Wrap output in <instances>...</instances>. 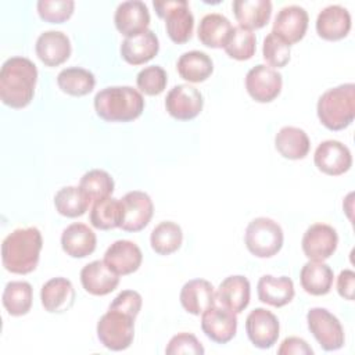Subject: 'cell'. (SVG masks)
<instances>
[{"mask_svg": "<svg viewBox=\"0 0 355 355\" xmlns=\"http://www.w3.org/2000/svg\"><path fill=\"white\" fill-rule=\"evenodd\" d=\"M122 220L121 229L125 232H140L151 220L154 214V204L151 197L140 190H132L121 198Z\"/></svg>", "mask_w": 355, "mask_h": 355, "instance_id": "cell-9", "label": "cell"}, {"mask_svg": "<svg viewBox=\"0 0 355 355\" xmlns=\"http://www.w3.org/2000/svg\"><path fill=\"white\" fill-rule=\"evenodd\" d=\"M275 147L287 159H302L308 155L311 140L306 132L297 126H283L275 136Z\"/></svg>", "mask_w": 355, "mask_h": 355, "instance_id": "cell-29", "label": "cell"}, {"mask_svg": "<svg viewBox=\"0 0 355 355\" xmlns=\"http://www.w3.org/2000/svg\"><path fill=\"white\" fill-rule=\"evenodd\" d=\"M103 261L116 275L126 276L140 268L143 254L136 243L130 240H116L105 250Z\"/></svg>", "mask_w": 355, "mask_h": 355, "instance_id": "cell-19", "label": "cell"}, {"mask_svg": "<svg viewBox=\"0 0 355 355\" xmlns=\"http://www.w3.org/2000/svg\"><path fill=\"white\" fill-rule=\"evenodd\" d=\"M284 241L282 226L266 216L252 219L244 233V243L247 250L257 258H270L276 255Z\"/></svg>", "mask_w": 355, "mask_h": 355, "instance_id": "cell-5", "label": "cell"}, {"mask_svg": "<svg viewBox=\"0 0 355 355\" xmlns=\"http://www.w3.org/2000/svg\"><path fill=\"white\" fill-rule=\"evenodd\" d=\"M43 237L37 227H19L6 236L1 243V262L6 270L15 275L33 272L40 259Z\"/></svg>", "mask_w": 355, "mask_h": 355, "instance_id": "cell-2", "label": "cell"}, {"mask_svg": "<svg viewBox=\"0 0 355 355\" xmlns=\"http://www.w3.org/2000/svg\"><path fill=\"white\" fill-rule=\"evenodd\" d=\"M89 220L93 227L100 230H111L121 226L122 220V205L121 200L107 197L94 201L90 209Z\"/></svg>", "mask_w": 355, "mask_h": 355, "instance_id": "cell-37", "label": "cell"}, {"mask_svg": "<svg viewBox=\"0 0 355 355\" xmlns=\"http://www.w3.org/2000/svg\"><path fill=\"white\" fill-rule=\"evenodd\" d=\"M316 114L329 130H343L355 118V85L343 83L326 90L318 100Z\"/></svg>", "mask_w": 355, "mask_h": 355, "instance_id": "cell-4", "label": "cell"}, {"mask_svg": "<svg viewBox=\"0 0 355 355\" xmlns=\"http://www.w3.org/2000/svg\"><path fill=\"white\" fill-rule=\"evenodd\" d=\"M204 107V97L201 92L191 85L173 86L165 98V108L168 114L178 121L194 119Z\"/></svg>", "mask_w": 355, "mask_h": 355, "instance_id": "cell-13", "label": "cell"}, {"mask_svg": "<svg viewBox=\"0 0 355 355\" xmlns=\"http://www.w3.org/2000/svg\"><path fill=\"white\" fill-rule=\"evenodd\" d=\"M165 352L168 355H179V354L202 355L205 352V349L194 334L183 331V333L173 336L169 340V343L165 348Z\"/></svg>", "mask_w": 355, "mask_h": 355, "instance_id": "cell-43", "label": "cell"}, {"mask_svg": "<svg viewBox=\"0 0 355 355\" xmlns=\"http://www.w3.org/2000/svg\"><path fill=\"white\" fill-rule=\"evenodd\" d=\"M168 83L166 72L159 65H150L143 68L136 76V85L139 90L147 96L161 94Z\"/></svg>", "mask_w": 355, "mask_h": 355, "instance_id": "cell-40", "label": "cell"}, {"mask_svg": "<svg viewBox=\"0 0 355 355\" xmlns=\"http://www.w3.org/2000/svg\"><path fill=\"white\" fill-rule=\"evenodd\" d=\"M262 55L263 60L269 64V67L283 68L290 61V44L273 32H270L263 39Z\"/></svg>", "mask_w": 355, "mask_h": 355, "instance_id": "cell-42", "label": "cell"}, {"mask_svg": "<svg viewBox=\"0 0 355 355\" xmlns=\"http://www.w3.org/2000/svg\"><path fill=\"white\" fill-rule=\"evenodd\" d=\"M114 186L112 176L104 169H90L79 180V187L86 193L90 201L111 197Z\"/></svg>", "mask_w": 355, "mask_h": 355, "instance_id": "cell-39", "label": "cell"}, {"mask_svg": "<svg viewBox=\"0 0 355 355\" xmlns=\"http://www.w3.org/2000/svg\"><path fill=\"white\" fill-rule=\"evenodd\" d=\"M226 54L237 61L250 60L257 50V37L252 31L240 25L233 26L223 46Z\"/></svg>", "mask_w": 355, "mask_h": 355, "instance_id": "cell-38", "label": "cell"}, {"mask_svg": "<svg viewBox=\"0 0 355 355\" xmlns=\"http://www.w3.org/2000/svg\"><path fill=\"white\" fill-rule=\"evenodd\" d=\"M279 355H312L313 349L308 345L304 338L300 337H287L282 341L279 349Z\"/></svg>", "mask_w": 355, "mask_h": 355, "instance_id": "cell-45", "label": "cell"}, {"mask_svg": "<svg viewBox=\"0 0 355 355\" xmlns=\"http://www.w3.org/2000/svg\"><path fill=\"white\" fill-rule=\"evenodd\" d=\"M97 245L96 233L85 223L75 222L67 226L61 234V247L72 258H86Z\"/></svg>", "mask_w": 355, "mask_h": 355, "instance_id": "cell-26", "label": "cell"}, {"mask_svg": "<svg viewBox=\"0 0 355 355\" xmlns=\"http://www.w3.org/2000/svg\"><path fill=\"white\" fill-rule=\"evenodd\" d=\"M337 230L327 223L311 225L301 240V247L309 261H326L337 250Z\"/></svg>", "mask_w": 355, "mask_h": 355, "instance_id": "cell-12", "label": "cell"}, {"mask_svg": "<svg viewBox=\"0 0 355 355\" xmlns=\"http://www.w3.org/2000/svg\"><path fill=\"white\" fill-rule=\"evenodd\" d=\"M216 301L233 311L234 313H241L250 304L251 286L245 276L233 275L223 279L215 291Z\"/></svg>", "mask_w": 355, "mask_h": 355, "instance_id": "cell-23", "label": "cell"}, {"mask_svg": "<svg viewBox=\"0 0 355 355\" xmlns=\"http://www.w3.org/2000/svg\"><path fill=\"white\" fill-rule=\"evenodd\" d=\"M114 22L123 36H136L148 29L150 11L140 0L122 1L115 10Z\"/></svg>", "mask_w": 355, "mask_h": 355, "instance_id": "cell-18", "label": "cell"}, {"mask_svg": "<svg viewBox=\"0 0 355 355\" xmlns=\"http://www.w3.org/2000/svg\"><path fill=\"white\" fill-rule=\"evenodd\" d=\"M135 320L136 318L122 311L108 308L97 322V338L111 351H123L133 343Z\"/></svg>", "mask_w": 355, "mask_h": 355, "instance_id": "cell-6", "label": "cell"}, {"mask_svg": "<svg viewBox=\"0 0 355 355\" xmlns=\"http://www.w3.org/2000/svg\"><path fill=\"white\" fill-rule=\"evenodd\" d=\"M333 269L323 261H308L300 272L302 288L311 295H326L333 286Z\"/></svg>", "mask_w": 355, "mask_h": 355, "instance_id": "cell-30", "label": "cell"}, {"mask_svg": "<svg viewBox=\"0 0 355 355\" xmlns=\"http://www.w3.org/2000/svg\"><path fill=\"white\" fill-rule=\"evenodd\" d=\"M355 290V273L351 269H344L337 277V291L338 294L348 301L354 300Z\"/></svg>", "mask_w": 355, "mask_h": 355, "instance_id": "cell-46", "label": "cell"}, {"mask_svg": "<svg viewBox=\"0 0 355 355\" xmlns=\"http://www.w3.org/2000/svg\"><path fill=\"white\" fill-rule=\"evenodd\" d=\"M232 28V22L225 15L219 12H209L201 18L197 36L204 46L220 49L225 46Z\"/></svg>", "mask_w": 355, "mask_h": 355, "instance_id": "cell-31", "label": "cell"}, {"mask_svg": "<svg viewBox=\"0 0 355 355\" xmlns=\"http://www.w3.org/2000/svg\"><path fill=\"white\" fill-rule=\"evenodd\" d=\"M237 313L216 302L201 313L202 333L216 344H226L236 336Z\"/></svg>", "mask_w": 355, "mask_h": 355, "instance_id": "cell-11", "label": "cell"}, {"mask_svg": "<svg viewBox=\"0 0 355 355\" xmlns=\"http://www.w3.org/2000/svg\"><path fill=\"white\" fill-rule=\"evenodd\" d=\"M182 241H183L182 227L172 220L159 222L150 234L151 248L158 255L173 254L180 248Z\"/></svg>", "mask_w": 355, "mask_h": 355, "instance_id": "cell-36", "label": "cell"}, {"mask_svg": "<svg viewBox=\"0 0 355 355\" xmlns=\"http://www.w3.org/2000/svg\"><path fill=\"white\" fill-rule=\"evenodd\" d=\"M159 50L157 35L147 29L136 36L125 37L121 43V55L130 65H141L153 60Z\"/></svg>", "mask_w": 355, "mask_h": 355, "instance_id": "cell-24", "label": "cell"}, {"mask_svg": "<svg viewBox=\"0 0 355 355\" xmlns=\"http://www.w3.org/2000/svg\"><path fill=\"white\" fill-rule=\"evenodd\" d=\"M283 78L275 68L258 64L245 75V89L252 100L258 103H270L282 92Z\"/></svg>", "mask_w": 355, "mask_h": 355, "instance_id": "cell-10", "label": "cell"}, {"mask_svg": "<svg viewBox=\"0 0 355 355\" xmlns=\"http://www.w3.org/2000/svg\"><path fill=\"white\" fill-rule=\"evenodd\" d=\"M58 87L73 97H82L89 94L96 86V78L93 72L80 67L64 68L57 75Z\"/></svg>", "mask_w": 355, "mask_h": 355, "instance_id": "cell-34", "label": "cell"}, {"mask_svg": "<svg viewBox=\"0 0 355 355\" xmlns=\"http://www.w3.org/2000/svg\"><path fill=\"white\" fill-rule=\"evenodd\" d=\"M158 17L165 19V29L169 39L176 44H183L191 39L194 17L186 0H166L153 3Z\"/></svg>", "mask_w": 355, "mask_h": 355, "instance_id": "cell-7", "label": "cell"}, {"mask_svg": "<svg viewBox=\"0 0 355 355\" xmlns=\"http://www.w3.org/2000/svg\"><path fill=\"white\" fill-rule=\"evenodd\" d=\"M179 300L186 312L198 316L216 302L215 288L205 279H191L183 284Z\"/></svg>", "mask_w": 355, "mask_h": 355, "instance_id": "cell-25", "label": "cell"}, {"mask_svg": "<svg viewBox=\"0 0 355 355\" xmlns=\"http://www.w3.org/2000/svg\"><path fill=\"white\" fill-rule=\"evenodd\" d=\"M94 111L107 122H130L144 111V97L132 86H108L94 96Z\"/></svg>", "mask_w": 355, "mask_h": 355, "instance_id": "cell-3", "label": "cell"}, {"mask_svg": "<svg viewBox=\"0 0 355 355\" xmlns=\"http://www.w3.org/2000/svg\"><path fill=\"white\" fill-rule=\"evenodd\" d=\"M232 7L239 25L250 31L265 26L272 15L270 0H234Z\"/></svg>", "mask_w": 355, "mask_h": 355, "instance_id": "cell-28", "label": "cell"}, {"mask_svg": "<svg viewBox=\"0 0 355 355\" xmlns=\"http://www.w3.org/2000/svg\"><path fill=\"white\" fill-rule=\"evenodd\" d=\"M245 331L254 347L268 349L273 347L280 334V323L275 313L265 308L252 309L245 319Z\"/></svg>", "mask_w": 355, "mask_h": 355, "instance_id": "cell-14", "label": "cell"}, {"mask_svg": "<svg viewBox=\"0 0 355 355\" xmlns=\"http://www.w3.org/2000/svg\"><path fill=\"white\" fill-rule=\"evenodd\" d=\"M3 306L11 316H24L32 308L33 288L24 280L8 282L3 291Z\"/></svg>", "mask_w": 355, "mask_h": 355, "instance_id": "cell-33", "label": "cell"}, {"mask_svg": "<svg viewBox=\"0 0 355 355\" xmlns=\"http://www.w3.org/2000/svg\"><path fill=\"white\" fill-rule=\"evenodd\" d=\"M309 15L306 10L297 4H290L277 12L272 32L290 46L298 43L306 33Z\"/></svg>", "mask_w": 355, "mask_h": 355, "instance_id": "cell-16", "label": "cell"}, {"mask_svg": "<svg viewBox=\"0 0 355 355\" xmlns=\"http://www.w3.org/2000/svg\"><path fill=\"white\" fill-rule=\"evenodd\" d=\"M76 293L71 280L65 277H53L47 280L40 290V301L44 311L50 313H64L75 304Z\"/></svg>", "mask_w": 355, "mask_h": 355, "instance_id": "cell-22", "label": "cell"}, {"mask_svg": "<svg viewBox=\"0 0 355 355\" xmlns=\"http://www.w3.org/2000/svg\"><path fill=\"white\" fill-rule=\"evenodd\" d=\"M143 298L141 295L135 290H123L121 291L110 304V309H118L122 311L133 318H136L141 309Z\"/></svg>", "mask_w": 355, "mask_h": 355, "instance_id": "cell-44", "label": "cell"}, {"mask_svg": "<svg viewBox=\"0 0 355 355\" xmlns=\"http://www.w3.org/2000/svg\"><path fill=\"white\" fill-rule=\"evenodd\" d=\"M37 82V68L26 57L7 58L0 69V98L3 104L19 110L31 104Z\"/></svg>", "mask_w": 355, "mask_h": 355, "instance_id": "cell-1", "label": "cell"}, {"mask_svg": "<svg viewBox=\"0 0 355 355\" xmlns=\"http://www.w3.org/2000/svg\"><path fill=\"white\" fill-rule=\"evenodd\" d=\"M39 17L50 24H61L71 18L75 8L73 0H39L36 4Z\"/></svg>", "mask_w": 355, "mask_h": 355, "instance_id": "cell-41", "label": "cell"}, {"mask_svg": "<svg viewBox=\"0 0 355 355\" xmlns=\"http://www.w3.org/2000/svg\"><path fill=\"white\" fill-rule=\"evenodd\" d=\"M80 283L86 293L103 297L118 287L119 275H116L104 261L96 259L82 268Z\"/></svg>", "mask_w": 355, "mask_h": 355, "instance_id": "cell-17", "label": "cell"}, {"mask_svg": "<svg viewBox=\"0 0 355 355\" xmlns=\"http://www.w3.org/2000/svg\"><path fill=\"white\" fill-rule=\"evenodd\" d=\"M313 162L320 172L329 176H340L351 169L352 155L349 148L341 141L324 140L316 147Z\"/></svg>", "mask_w": 355, "mask_h": 355, "instance_id": "cell-15", "label": "cell"}, {"mask_svg": "<svg viewBox=\"0 0 355 355\" xmlns=\"http://www.w3.org/2000/svg\"><path fill=\"white\" fill-rule=\"evenodd\" d=\"M176 69L182 79L191 83H200L211 76L214 72V62L207 53L191 50L179 57Z\"/></svg>", "mask_w": 355, "mask_h": 355, "instance_id": "cell-32", "label": "cell"}, {"mask_svg": "<svg viewBox=\"0 0 355 355\" xmlns=\"http://www.w3.org/2000/svg\"><path fill=\"white\" fill-rule=\"evenodd\" d=\"M316 32L324 40H341L351 31V14L340 4L324 7L316 18Z\"/></svg>", "mask_w": 355, "mask_h": 355, "instance_id": "cell-21", "label": "cell"}, {"mask_svg": "<svg viewBox=\"0 0 355 355\" xmlns=\"http://www.w3.org/2000/svg\"><path fill=\"white\" fill-rule=\"evenodd\" d=\"M90 198L79 186H65L54 196V207L57 212L67 218H78L86 214Z\"/></svg>", "mask_w": 355, "mask_h": 355, "instance_id": "cell-35", "label": "cell"}, {"mask_svg": "<svg viewBox=\"0 0 355 355\" xmlns=\"http://www.w3.org/2000/svg\"><path fill=\"white\" fill-rule=\"evenodd\" d=\"M35 51L39 60L47 67L64 64L72 51L69 37L61 31H46L39 35Z\"/></svg>", "mask_w": 355, "mask_h": 355, "instance_id": "cell-20", "label": "cell"}, {"mask_svg": "<svg viewBox=\"0 0 355 355\" xmlns=\"http://www.w3.org/2000/svg\"><path fill=\"white\" fill-rule=\"evenodd\" d=\"M257 294L261 302L275 308H280L291 302L295 290L293 280L287 276L276 277L272 275H263L258 280Z\"/></svg>", "mask_w": 355, "mask_h": 355, "instance_id": "cell-27", "label": "cell"}, {"mask_svg": "<svg viewBox=\"0 0 355 355\" xmlns=\"http://www.w3.org/2000/svg\"><path fill=\"white\" fill-rule=\"evenodd\" d=\"M306 324L318 344L324 351H337L345 343L344 329L329 309L315 306L306 313Z\"/></svg>", "mask_w": 355, "mask_h": 355, "instance_id": "cell-8", "label": "cell"}]
</instances>
